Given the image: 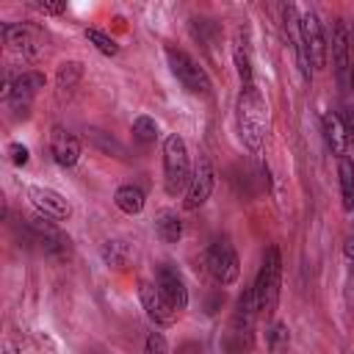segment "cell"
Listing matches in <instances>:
<instances>
[{"mask_svg":"<svg viewBox=\"0 0 354 354\" xmlns=\"http://www.w3.org/2000/svg\"><path fill=\"white\" fill-rule=\"evenodd\" d=\"M50 152H53V160L64 169H72L77 160H80V138L69 130V127H61L55 124L50 130Z\"/></svg>","mask_w":354,"mask_h":354,"instance_id":"cell-15","label":"cell"},{"mask_svg":"<svg viewBox=\"0 0 354 354\" xmlns=\"http://www.w3.org/2000/svg\"><path fill=\"white\" fill-rule=\"evenodd\" d=\"M337 177H340V202L346 213H354V160L348 155L337 158Z\"/></svg>","mask_w":354,"mask_h":354,"instance_id":"cell-19","label":"cell"},{"mask_svg":"<svg viewBox=\"0 0 354 354\" xmlns=\"http://www.w3.org/2000/svg\"><path fill=\"white\" fill-rule=\"evenodd\" d=\"M138 299H141V307H144L147 318H149L155 326H171V324H174L177 310L166 301V296L158 290V285L141 282V285H138Z\"/></svg>","mask_w":354,"mask_h":354,"instance_id":"cell-14","label":"cell"},{"mask_svg":"<svg viewBox=\"0 0 354 354\" xmlns=\"http://www.w3.org/2000/svg\"><path fill=\"white\" fill-rule=\"evenodd\" d=\"M257 315H260V313H257V304H254V290H252V285H249V288H243V293L238 296V304H235V313H232V324H230L232 340L249 337Z\"/></svg>","mask_w":354,"mask_h":354,"instance_id":"cell-16","label":"cell"},{"mask_svg":"<svg viewBox=\"0 0 354 354\" xmlns=\"http://www.w3.org/2000/svg\"><path fill=\"white\" fill-rule=\"evenodd\" d=\"M232 61H235V72H238V80H241V86H243V83H252V80H254V66H252V55H249V47H246V41L241 39V33L235 36Z\"/></svg>","mask_w":354,"mask_h":354,"instance_id":"cell-23","label":"cell"},{"mask_svg":"<svg viewBox=\"0 0 354 354\" xmlns=\"http://www.w3.org/2000/svg\"><path fill=\"white\" fill-rule=\"evenodd\" d=\"M155 235L163 241V243H177L183 238V221L174 210H160L155 216Z\"/></svg>","mask_w":354,"mask_h":354,"instance_id":"cell-20","label":"cell"},{"mask_svg":"<svg viewBox=\"0 0 354 354\" xmlns=\"http://www.w3.org/2000/svg\"><path fill=\"white\" fill-rule=\"evenodd\" d=\"M191 155H188V144L183 136L169 133L163 141V188L169 196H177L188 188L191 183Z\"/></svg>","mask_w":354,"mask_h":354,"instance_id":"cell-3","label":"cell"},{"mask_svg":"<svg viewBox=\"0 0 354 354\" xmlns=\"http://www.w3.org/2000/svg\"><path fill=\"white\" fill-rule=\"evenodd\" d=\"M329 53H332V69H335L340 88H348L351 86V28L346 25L343 17L332 19Z\"/></svg>","mask_w":354,"mask_h":354,"instance_id":"cell-9","label":"cell"},{"mask_svg":"<svg viewBox=\"0 0 354 354\" xmlns=\"http://www.w3.org/2000/svg\"><path fill=\"white\" fill-rule=\"evenodd\" d=\"M155 285H158V290L166 296V301H169L177 313L188 307V285H185L183 274L177 271V266L160 263V266L155 268Z\"/></svg>","mask_w":354,"mask_h":354,"instance_id":"cell-13","label":"cell"},{"mask_svg":"<svg viewBox=\"0 0 354 354\" xmlns=\"http://www.w3.org/2000/svg\"><path fill=\"white\" fill-rule=\"evenodd\" d=\"M191 33L205 47H213V41L218 39V25L213 19H191Z\"/></svg>","mask_w":354,"mask_h":354,"instance_id":"cell-26","label":"cell"},{"mask_svg":"<svg viewBox=\"0 0 354 354\" xmlns=\"http://www.w3.org/2000/svg\"><path fill=\"white\" fill-rule=\"evenodd\" d=\"M202 266H205L207 277L221 288L238 282V277H241V260L230 241H213L202 254Z\"/></svg>","mask_w":354,"mask_h":354,"instance_id":"cell-7","label":"cell"},{"mask_svg":"<svg viewBox=\"0 0 354 354\" xmlns=\"http://www.w3.org/2000/svg\"><path fill=\"white\" fill-rule=\"evenodd\" d=\"M144 354H171V351H169V343H166V337H163V332H149V335H147Z\"/></svg>","mask_w":354,"mask_h":354,"instance_id":"cell-28","label":"cell"},{"mask_svg":"<svg viewBox=\"0 0 354 354\" xmlns=\"http://www.w3.org/2000/svg\"><path fill=\"white\" fill-rule=\"evenodd\" d=\"M30 6H33L36 11H41V14H50V17L66 11V3H64V0H36V3H30Z\"/></svg>","mask_w":354,"mask_h":354,"instance_id":"cell-30","label":"cell"},{"mask_svg":"<svg viewBox=\"0 0 354 354\" xmlns=\"http://www.w3.org/2000/svg\"><path fill=\"white\" fill-rule=\"evenodd\" d=\"M113 205H116L124 216H138V213L144 210V205H147V196H144V191H141L138 185L124 183V185L116 188V194H113Z\"/></svg>","mask_w":354,"mask_h":354,"instance_id":"cell-18","label":"cell"},{"mask_svg":"<svg viewBox=\"0 0 354 354\" xmlns=\"http://www.w3.org/2000/svg\"><path fill=\"white\" fill-rule=\"evenodd\" d=\"M44 75L36 72V69H25L19 75H6V83H3V100L8 105V111L19 119H28L30 113V105H33V97L44 88Z\"/></svg>","mask_w":354,"mask_h":354,"instance_id":"cell-4","label":"cell"},{"mask_svg":"<svg viewBox=\"0 0 354 354\" xmlns=\"http://www.w3.org/2000/svg\"><path fill=\"white\" fill-rule=\"evenodd\" d=\"M268 354H290V329L285 321H274L266 332Z\"/></svg>","mask_w":354,"mask_h":354,"instance_id":"cell-24","label":"cell"},{"mask_svg":"<svg viewBox=\"0 0 354 354\" xmlns=\"http://www.w3.org/2000/svg\"><path fill=\"white\" fill-rule=\"evenodd\" d=\"M213 188H216V171H213L210 158H205V155H202V158L196 160V166H194L191 183H188V188H185L183 207H185V210H199V207L210 199Z\"/></svg>","mask_w":354,"mask_h":354,"instance_id":"cell-11","label":"cell"},{"mask_svg":"<svg viewBox=\"0 0 354 354\" xmlns=\"http://www.w3.org/2000/svg\"><path fill=\"white\" fill-rule=\"evenodd\" d=\"M268 102L257 86V80L243 83L235 100V122H238V133L241 141L246 144V149L260 152L266 136H268Z\"/></svg>","mask_w":354,"mask_h":354,"instance_id":"cell-1","label":"cell"},{"mask_svg":"<svg viewBox=\"0 0 354 354\" xmlns=\"http://www.w3.org/2000/svg\"><path fill=\"white\" fill-rule=\"evenodd\" d=\"M252 290H254V304H257V313L260 315H274L277 304H279V290H282V252L279 246H268L263 252V260H260V268H257V277L252 282Z\"/></svg>","mask_w":354,"mask_h":354,"instance_id":"cell-2","label":"cell"},{"mask_svg":"<svg viewBox=\"0 0 354 354\" xmlns=\"http://www.w3.org/2000/svg\"><path fill=\"white\" fill-rule=\"evenodd\" d=\"M343 254H346L348 260H354V232H348V235H346V243H343Z\"/></svg>","mask_w":354,"mask_h":354,"instance_id":"cell-32","label":"cell"},{"mask_svg":"<svg viewBox=\"0 0 354 354\" xmlns=\"http://www.w3.org/2000/svg\"><path fill=\"white\" fill-rule=\"evenodd\" d=\"M337 116H340V122H343V130H346L348 144H354V108H351V105H340Z\"/></svg>","mask_w":354,"mask_h":354,"instance_id":"cell-31","label":"cell"},{"mask_svg":"<svg viewBox=\"0 0 354 354\" xmlns=\"http://www.w3.org/2000/svg\"><path fill=\"white\" fill-rule=\"evenodd\" d=\"M28 199L30 205L39 210V216L44 218H53V221H66L72 216V205L69 199L55 191V188H47V185H28Z\"/></svg>","mask_w":354,"mask_h":354,"instance_id":"cell-12","label":"cell"},{"mask_svg":"<svg viewBox=\"0 0 354 354\" xmlns=\"http://www.w3.org/2000/svg\"><path fill=\"white\" fill-rule=\"evenodd\" d=\"M299 36H301V50H304L307 64L313 69H324L329 61V41L324 33V22L318 19L313 8L299 14Z\"/></svg>","mask_w":354,"mask_h":354,"instance_id":"cell-8","label":"cell"},{"mask_svg":"<svg viewBox=\"0 0 354 354\" xmlns=\"http://www.w3.org/2000/svg\"><path fill=\"white\" fill-rule=\"evenodd\" d=\"M130 133H133V141H136V144H141V147H152V144L158 141V136H160V127H158V122H155L152 116L141 113V116L133 119Z\"/></svg>","mask_w":354,"mask_h":354,"instance_id":"cell-22","label":"cell"},{"mask_svg":"<svg viewBox=\"0 0 354 354\" xmlns=\"http://www.w3.org/2000/svg\"><path fill=\"white\" fill-rule=\"evenodd\" d=\"M0 36L6 47L19 53L22 58H36L44 47V33L28 22H0Z\"/></svg>","mask_w":354,"mask_h":354,"instance_id":"cell-10","label":"cell"},{"mask_svg":"<svg viewBox=\"0 0 354 354\" xmlns=\"http://www.w3.org/2000/svg\"><path fill=\"white\" fill-rule=\"evenodd\" d=\"M86 39L102 53V55H108V58H113V55H119V44H116V39H111L108 33H102L100 28H86Z\"/></svg>","mask_w":354,"mask_h":354,"instance_id":"cell-25","label":"cell"},{"mask_svg":"<svg viewBox=\"0 0 354 354\" xmlns=\"http://www.w3.org/2000/svg\"><path fill=\"white\" fill-rule=\"evenodd\" d=\"M25 235H28L30 243H36L53 260H66L72 254V238L53 218H44V216L28 218L25 221Z\"/></svg>","mask_w":354,"mask_h":354,"instance_id":"cell-6","label":"cell"},{"mask_svg":"<svg viewBox=\"0 0 354 354\" xmlns=\"http://www.w3.org/2000/svg\"><path fill=\"white\" fill-rule=\"evenodd\" d=\"M166 61H169L171 75L177 77V83H180L185 91H191V94H202V97L210 94L213 83H210L205 66H202L191 53H185L183 47L169 44V47H166Z\"/></svg>","mask_w":354,"mask_h":354,"instance_id":"cell-5","label":"cell"},{"mask_svg":"<svg viewBox=\"0 0 354 354\" xmlns=\"http://www.w3.org/2000/svg\"><path fill=\"white\" fill-rule=\"evenodd\" d=\"M6 354H22V351H19L14 343H6Z\"/></svg>","mask_w":354,"mask_h":354,"instance_id":"cell-35","label":"cell"},{"mask_svg":"<svg viewBox=\"0 0 354 354\" xmlns=\"http://www.w3.org/2000/svg\"><path fill=\"white\" fill-rule=\"evenodd\" d=\"M351 88H354V25H351Z\"/></svg>","mask_w":354,"mask_h":354,"instance_id":"cell-34","label":"cell"},{"mask_svg":"<svg viewBox=\"0 0 354 354\" xmlns=\"http://www.w3.org/2000/svg\"><path fill=\"white\" fill-rule=\"evenodd\" d=\"M100 254H102L105 266H113V268H122L127 263V246L122 241H105Z\"/></svg>","mask_w":354,"mask_h":354,"instance_id":"cell-27","label":"cell"},{"mask_svg":"<svg viewBox=\"0 0 354 354\" xmlns=\"http://www.w3.org/2000/svg\"><path fill=\"white\" fill-rule=\"evenodd\" d=\"M221 354H243V348H241V346H235V343H230V340H227V343H224V348H221Z\"/></svg>","mask_w":354,"mask_h":354,"instance_id":"cell-33","label":"cell"},{"mask_svg":"<svg viewBox=\"0 0 354 354\" xmlns=\"http://www.w3.org/2000/svg\"><path fill=\"white\" fill-rule=\"evenodd\" d=\"M321 133H324V141L332 149V155H337V158L348 155V138H346V130H343V122L337 113L326 111L321 116Z\"/></svg>","mask_w":354,"mask_h":354,"instance_id":"cell-17","label":"cell"},{"mask_svg":"<svg viewBox=\"0 0 354 354\" xmlns=\"http://www.w3.org/2000/svg\"><path fill=\"white\" fill-rule=\"evenodd\" d=\"M6 149H8V158H11V163H14V166H25V163L30 160L28 147H25V144H19V141H11Z\"/></svg>","mask_w":354,"mask_h":354,"instance_id":"cell-29","label":"cell"},{"mask_svg":"<svg viewBox=\"0 0 354 354\" xmlns=\"http://www.w3.org/2000/svg\"><path fill=\"white\" fill-rule=\"evenodd\" d=\"M83 64L80 61H64L55 72V86H58V94H72L80 80H83Z\"/></svg>","mask_w":354,"mask_h":354,"instance_id":"cell-21","label":"cell"}]
</instances>
